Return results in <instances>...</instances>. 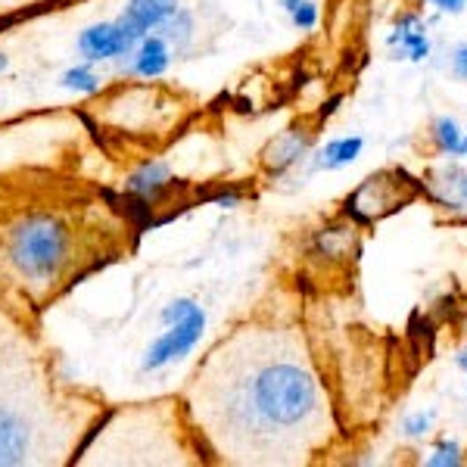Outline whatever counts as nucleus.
Instances as JSON below:
<instances>
[{
  "label": "nucleus",
  "mask_w": 467,
  "mask_h": 467,
  "mask_svg": "<svg viewBox=\"0 0 467 467\" xmlns=\"http://www.w3.org/2000/svg\"><path fill=\"white\" fill-rule=\"evenodd\" d=\"M389 44H399V50H402L409 59H414V63H420V59L431 54V44H427L424 26H420V19H414V16L399 22L396 35H389Z\"/></svg>",
  "instance_id": "nucleus-11"
},
{
  "label": "nucleus",
  "mask_w": 467,
  "mask_h": 467,
  "mask_svg": "<svg viewBox=\"0 0 467 467\" xmlns=\"http://www.w3.org/2000/svg\"><path fill=\"white\" fill-rule=\"evenodd\" d=\"M436 144H440L442 153H449V156L464 153V138L451 119H440V122H436Z\"/></svg>",
  "instance_id": "nucleus-17"
},
{
  "label": "nucleus",
  "mask_w": 467,
  "mask_h": 467,
  "mask_svg": "<svg viewBox=\"0 0 467 467\" xmlns=\"http://www.w3.org/2000/svg\"><path fill=\"white\" fill-rule=\"evenodd\" d=\"M352 244V228H327L318 234V246L324 255H346Z\"/></svg>",
  "instance_id": "nucleus-18"
},
{
  "label": "nucleus",
  "mask_w": 467,
  "mask_h": 467,
  "mask_svg": "<svg viewBox=\"0 0 467 467\" xmlns=\"http://www.w3.org/2000/svg\"><path fill=\"white\" fill-rule=\"evenodd\" d=\"M178 0H128L122 19L131 32H138L140 37L150 32H160V28L178 13Z\"/></svg>",
  "instance_id": "nucleus-6"
},
{
  "label": "nucleus",
  "mask_w": 467,
  "mask_h": 467,
  "mask_svg": "<svg viewBox=\"0 0 467 467\" xmlns=\"http://www.w3.org/2000/svg\"><path fill=\"white\" fill-rule=\"evenodd\" d=\"M427 4L440 6V10H446V13H462L467 0H427Z\"/></svg>",
  "instance_id": "nucleus-21"
},
{
  "label": "nucleus",
  "mask_w": 467,
  "mask_h": 467,
  "mask_svg": "<svg viewBox=\"0 0 467 467\" xmlns=\"http://www.w3.org/2000/svg\"><path fill=\"white\" fill-rule=\"evenodd\" d=\"M464 153H467V138H464Z\"/></svg>",
  "instance_id": "nucleus-25"
},
{
  "label": "nucleus",
  "mask_w": 467,
  "mask_h": 467,
  "mask_svg": "<svg viewBox=\"0 0 467 467\" xmlns=\"http://www.w3.org/2000/svg\"><path fill=\"white\" fill-rule=\"evenodd\" d=\"M455 464H462V449L455 442H440L433 455L427 458V467H455Z\"/></svg>",
  "instance_id": "nucleus-19"
},
{
  "label": "nucleus",
  "mask_w": 467,
  "mask_h": 467,
  "mask_svg": "<svg viewBox=\"0 0 467 467\" xmlns=\"http://www.w3.org/2000/svg\"><path fill=\"white\" fill-rule=\"evenodd\" d=\"M28 451H32V433H28L26 420L0 409V467L26 464Z\"/></svg>",
  "instance_id": "nucleus-8"
},
{
  "label": "nucleus",
  "mask_w": 467,
  "mask_h": 467,
  "mask_svg": "<svg viewBox=\"0 0 467 467\" xmlns=\"http://www.w3.org/2000/svg\"><path fill=\"white\" fill-rule=\"evenodd\" d=\"M138 41H140L138 32H131L122 19H112V22H94V26L81 28L75 47L85 57V63H109V59L131 57Z\"/></svg>",
  "instance_id": "nucleus-5"
},
{
  "label": "nucleus",
  "mask_w": 467,
  "mask_h": 467,
  "mask_svg": "<svg viewBox=\"0 0 467 467\" xmlns=\"http://www.w3.org/2000/svg\"><path fill=\"white\" fill-rule=\"evenodd\" d=\"M72 237L66 222L57 215L35 213L26 215L16 228L10 231V244H6V259L22 281L32 284H50L63 275L66 262H69Z\"/></svg>",
  "instance_id": "nucleus-2"
},
{
  "label": "nucleus",
  "mask_w": 467,
  "mask_h": 467,
  "mask_svg": "<svg viewBox=\"0 0 467 467\" xmlns=\"http://www.w3.org/2000/svg\"><path fill=\"white\" fill-rule=\"evenodd\" d=\"M160 321L162 334L147 346L144 358H140V371L144 374L165 371L169 365L184 361L206 334V312L191 296H178L169 306H162Z\"/></svg>",
  "instance_id": "nucleus-3"
},
{
  "label": "nucleus",
  "mask_w": 467,
  "mask_h": 467,
  "mask_svg": "<svg viewBox=\"0 0 467 467\" xmlns=\"http://www.w3.org/2000/svg\"><path fill=\"white\" fill-rule=\"evenodd\" d=\"M306 150H308V138L303 131L293 128V131H284L281 138L271 140V147L265 150V162H268V169L284 171V169H290V165H296L299 160H303Z\"/></svg>",
  "instance_id": "nucleus-10"
},
{
  "label": "nucleus",
  "mask_w": 467,
  "mask_h": 467,
  "mask_svg": "<svg viewBox=\"0 0 467 467\" xmlns=\"http://www.w3.org/2000/svg\"><path fill=\"white\" fill-rule=\"evenodd\" d=\"M171 181H175V175H171V169L165 162H144L138 171H134L131 178H128V193H134L138 200H156L162 191H169Z\"/></svg>",
  "instance_id": "nucleus-9"
},
{
  "label": "nucleus",
  "mask_w": 467,
  "mask_h": 467,
  "mask_svg": "<svg viewBox=\"0 0 467 467\" xmlns=\"http://www.w3.org/2000/svg\"><path fill=\"white\" fill-rule=\"evenodd\" d=\"M284 10L290 13L293 26H296L299 32H312V28L318 26V6H315L312 0H284Z\"/></svg>",
  "instance_id": "nucleus-16"
},
{
  "label": "nucleus",
  "mask_w": 467,
  "mask_h": 467,
  "mask_svg": "<svg viewBox=\"0 0 467 467\" xmlns=\"http://www.w3.org/2000/svg\"><path fill=\"white\" fill-rule=\"evenodd\" d=\"M431 431V414H414V418L405 420V433L409 436H424Z\"/></svg>",
  "instance_id": "nucleus-20"
},
{
  "label": "nucleus",
  "mask_w": 467,
  "mask_h": 467,
  "mask_svg": "<svg viewBox=\"0 0 467 467\" xmlns=\"http://www.w3.org/2000/svg\"><path fill=\"white\" fill-rule=\"evenodd\" d=\"M361 147H365V140H361V138H340V140H330V144L318 153V162H315V165H318V169H327V171L343 169V165H349V162H356V160H358Z\"/></svg>",
  "instance_id": "nucleus-12"
},
{
  "label": "nucleus",
  "mask_w": 467,
  "mask_h": 467,
  "mask_svg": "<svg viewBox=\"0 0 467 467\" xmlns=\"http://www.w3.org/2000/svg\"><path fill=\"white\" fill-rule=\"evenodd\" d=\"M455 72L462 75V78H467V47H464V50H458V57H455Z\"/></svg>",
  "instance_id": "nucleus-22"
},
{
  "label": "nucleus",
  "mask_w": 467,
  "mask_h": 467,
  "mask_svg": "<svg viewBox=\"0 0 467 467\" xmlns=\"http://www.w3.org/2000/svg\"><path fill=\"white\" fill-rule=\"evenodd\" d=\"M6 69H10V57H6V54H0V75H4Z\"/></svg>",
  "instance_id": "nucleus-23"
},
{
  "label": "nucleus",
  "mask_w": 467,
  "mask_h": 467,
  "mask_svg": "<svg viewBox=\"0 0 467 467\" xmlns=\"http://www.w3.org/2000/svg\"><path fill=\"white\" fill-rule=\"evenodd\" d=\"M162 37L169 41V47H175V50L187 47V44H191V37H193V16H191V13L178 6L175 16L162 26Z\"/></svg>",
  "instance_id": "nucleus-15"
},
{
  "label": "nucleus",
  "mask_w": 467,
  "mask_h": 467,
  "mask_svg": "<svg viewBox=\"0 0 467 467\" xmlns=\"http://www.w3.org/2000/svg\"><path fill=\"white\" fill-rule=\"evenodd\" d=\"M458 365H462V368H464V371H467V349L462 352V356H458Z\"/></svg>",
  "instance_id": "nucleus-24"
},
{
  "label": "nucleus",
  "mask_w": 467,
  "mask_h": 467,
  "mask_svg": "<svg viewBox=\"0 0 467 467\" xmlns=\"http://www.w3.org/2000/svg\"><path fill=\"white\" fill-rule=\"evenodd\" d=\"M440 187H442V202H449V206H467V169L451 165V169L440 175Z\"/></svg>",
  "instance_id": "nucleus-14"
},
{
  "label": "nucleus",
  "mask_w": 467,
  "mask_h": 467,
  "mask_svg": "<svg viewBox=\"0 0 467 467\" xmlns=\"http://www.w3.org/2000/svg\"><path fill=\"white\" fill-rule=\"evenodd\" d=\"M318 409V383L303 361L268 358L250 365V374L231 387L228 418L246 433H290L308 424Z\"/></svg>",
  "instance_id": "nucleus-1"
},
{
  "label": "nucleus",
  "mask_w": 467,
  "mask_h": 467,
  "mask_svg": "<svg viewBox=\"0 0 467 467\" xmlns=\"http://www.w3.org/2000/svg\"><path fill=\"white\" fill-rule=\"evenodd\" d=\"M59 85H63L66 90H75V94L90 97L103 88V78H100V72L94 69V63H78V66H72V69H66L63 75H59Z\"/></svg>",
  "instance_id": "nucleus-13"
},
{
  "label": "nucleus",
  "mask_w": 467,
  "mask_h": 467,
  "mask_svg": "<svg viewBox=\"0 0 467 467\" xmlns=\"http://www.w3.org/2000/svg\"><path fill=\"white\" fill-rule=\"evenodd\" d=\"M169 66H171V47L162 35L150 32L140 37L138 47L131 50V72L138 75V78L153 81L169 72Z\"/></svg>",
  "instance_id": "nucleus-7"
},
{
  "label": "nucleus",
  "mask_w": 467,
  "mask_h": 467,
  "mask_svg": "<svg viewBox=\"0 0 467 467\" xmlns=\"http://www.w3.org/2000/svg\"><path fill=\"white\" fill-rule=\"evenodd\" d=\"M414 197V184L405 178V171H393V175H374L346 200V209L361 222H378V218L402 209V202Z\"/></svg>",
  "instance_id": "nucleus-4"
}]
</instances>
